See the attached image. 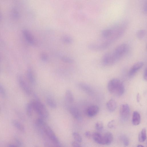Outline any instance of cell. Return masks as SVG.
Segmentation results:
<instances>
[{
	"label": "cell",
	"mask_w": 147,
	"mask_h": 147,
	"mask_svg": "<svg viewBox=\"0 0 147 147\" xmlns=\"http://www.w3.org/2000/svg\"><path fill=\"white\" fill-rule=\"evenodd\" d=\"M35 123L36 126L43 131L52 142L55 144H59V140L55 133L43 119L38 118L36 120Z\"/></svg>",
	"instance_id": "obj_1"
},
{
	"label": "cell",
	"mask_w": 147,
	"mask_h": 147,
	"mask_svg": "<svg viewBox=\"0 0 147 147\" xmlns=\"http://www.w3.org/2000/svg\"><path fill=\"white\" fill-rule=\"evenodd\" d=\"M107 88L110 93L116 96L122 95L125 91L124 86L123 83L117 78L113 79L109 82Z\"/></svg>",
	"instance_id": "obj_2"
},
{
	"label": "cell",
	"mask_w": 147,
	"mask_h": 147,
	"mask_svg": "<svg viewBox=\"0 0 147 147\" xmlns=\"http://www.w3.org/2000/svg\"><path fill=\"white\" fill-rule=\"evenodd\" d=\"M35 99L30 101L33 110L40 117V118L47 119L49 117V112L45 105L34 94Z\"/></svg>",
	"instance_id": "obj_3"
},
{
	"label": "cell",
	"mask_w": 147,
	"mask_h": 147,
	"mask_svg": "<svg viewBox=\"0 0 147 147\" xmlns=\"http://www.w3.org/2000/svg\"><path fill=\"white\" fill-rule=\"evenodd\" d=\"M128 45L125 43L119 45L113 51L110 52L111 57L115 63L126 55L129 50Z\"/></svg>",
	"instance_id": "obj_4"
},
{
	"label": "cell",
	"mask_w": 147,
	"mask_h": 147,
	"mask_svg": "<svg viewBox=\"0 0 147 147\" xmlns=\"http://www.w3.org/2000/svg\"><path fill=\"white\" fill-rule=\"evenodd\" d=\"M17 80L22 90L27 95H30L32 93L31 90L22 76L18 75Z\"/></svg>",
	"instance_id": "obj_5"
},
{
	"label": "cell",
	"mask_w": 147,
	"mask_h": 147,
	"mask_svg": "<svg viewBox=\"0 0 147 147\" xmlns=\"http://www.w3.org/2000/svg\"><path fill=\"white\" fill-rule=\"evenodd\" d=\"M130 108L127 104L122 105L120 107L119 114L121 119L123 121H127L129 117Z\"/></svg>",
	"instance_id": "obj_6"
},
{
	"label": "cell",
	"mask_w": 147,
	"mask_h": 147,
	"mask_svg": "<svg viewBox=\"0 0 147 147\" xmlns=\"http://www.w3.org/2000/svg\"><path fill=\"white\" fill-rule=\"evenodd\" d=\"M99 108L98 106L93 105L88 107L86 110V114L90 117H92L96 115L99 112Z\"/></svg>",
	"instance_id": "obj_7"
},
{
	"label": "cell",
	"mask_w": 147,
	"mask_h": 147,
	"mask_svg": "<svg viewBox=\"0 0 147 147\" xmlns=\"http://www.w3.org/2000/svg\"><path fill=\"white\" fill-rule=\"evenodd\" d=\"M144 63L142 62H138L134 64L130 69L128 73L129 76H133L143 67Z\"/></svg>",
	"instance_id": "obj_8"
},
{
	"label": "cell",
	"mask_w": 147,
	"mask_h": 147,
	"mask_svg": "<svg viewBox=\"0 0 147 147\" xmlns=\"http://www.w3.org/2000/svg\"><path fill=\"white\" fill-rule=\"evenodd\" d=\"M70 113L75 119L78 120H80L82 119V116L78 109L76 107L71 106L69 108Z\"/></svg>",
	"instance_id": "obj_9"
},
{
	"label": "cell",
	"mask_w": 147,
	"mask_h": 147,
	"mask_svg": "<svg viewBox=\"0 0 147 147\" xmlns=\"http://www.w3.org/2000/svg\"><path fill=\"white\" fill-rule=\"evenodd\" d=\"M26 76L29 82L32 85L35 84L36 81L33 71L30 67H28L26 71Z\"/></svg>",
	"instance_id": "obj_10"
},
{
	"label": "cell",
	"mask_w": 147,
	"mask_h": 147,
	"mask_svg": "<svg viewBox=\"0 0 147 147\" xmlns=\"http://www.w3.org/2000/svg\"><path fill=\"white\" fill-rule=\"evenodd\" d=\"M23 32L24 35L27 41L32 45H36V41L31 33L29 31L26 30H24Z\"/></svg>",
	"instance_id": "obj_11"
},
{
	"label": "cell",
	"mask_w": 147,
	"mask_h": 147,
	"mask_svg": "<svg viewBox=\"0 0 147 147\" xmlns=\"http://www.w3.org/2000/svg\"><path fill=\"white\" fill-rule=\"evenodd\" d=\"M78 86L81 90L88 94L90 95L93 93V91L92 88L86 83L80 82L78 84Z\"/></svg>",
	"instance_id": "obj_12"
},
{
	"label": "cell",
	"mask_w": 147,
	"mask_h": 147,
	"mask_svg": "<svg viewBox=\"0 0 147 147\" xmlns=\"http://www.w3.org/2000/svg\"><path fill=\"white\" fill-rule=\"evenodd\" d=\"M92 137L94 141L97 143L100 144H105L104 137L100 134L94 132L92 134Z\"/></svg>",
	"instance_id": "obj_13"
},
{
	"label": "cell",
	"mask_w": 147,
	"mask_h": 147,
	"mask_svg": "<svg viewBox=\"0 0 147 147\" xmlns=\"http://www.w3.org/2000/svg\"><path fill=\"white\" fill-rule=\"evenodd\" d=\"M65 98L66 101L69 103L74 102V96L71 91L69 89L67 90L65 92Z\"/></svg>",
	"instance_id": "obj_14"
},
{
	"label": "cell",
	"mask_w": 147,
	"mask_h": 147,
	"mask_svg": "<svg viewBox=\"0 0 147 147\" xmlns=\"http://www.w3.org/2000/svg\"><path fill=\"white\" fill-rule=\"evenodd\" d=\"M132 123L134 125H138L140 122L141 117L140 113L137 111H134L132 115Z\"/></svg>",
	"instance_id": "obj_15"
},
{
	"label": "cell",
	"mask_w": 147,
	"mask_h": 147,
	"mask_svg": "<svg viewBox=\"0 0 147 147\" xmlns=\"http://www.w3.org/2000/svg\"><path fill=\"white\" fill-rule=\"evenodd\" d=\"M106 106L108 110L110 112H113L116 109L117 104L115 100L113 99L110 100L107 103Z\"/></svg>",
	"instance_id": "obj_16"
},
{
	"label": "cell",
	"mask_w": 147,
	"mask_h": 147,
	"mask_svg": "<svg viewBox=\"0 0 147 147\" xmlns=\"http://www.w3.org/2000/svg\"><path fill=\"white\" fill-rule=\"evenodd\" d=\"M105 144L109 145L112 142L113 140V136L110 132L106 133L103 136Z\"/></svg>",
	"instance_id": "obj_17"
},
{
	"label": "cell",
	"mask_w": 147,
	"mask_h": 147,
	"mask_svg": "<svg viewBox=\"0 0 147 147\" xmlns=\"http://www.w3.org/2000/svg\"><path fill=\"white\" fill-rule=\"evenodd\" d=\"M13 125L18 130L21 132H24L25 131V128L23 125L18 121L14 119L12 121Z\"/></svg>",
	"instance_id": "obj_18"
},
{
	"label": "cell",
	"mask_w": 147,
	"mask_h": 147,
	"mask_svg": "<svg viewBox=\"0 0 147 147\" xmlns=\"http://www.w3.org/2000/svg\"><path fill=\"white\" fill-rule=\"evenodd\" d=\"M46 100L47 103L51 108L55 109L57 107V103L53 98L49 96L47 97L46 98Z\"/></svg>",
	"instance_id": "obj_19"
},
{
	"label": "cell",
	"mask_w": 147,
	"mask_h": 147,
	"mask_svg": "<svg viewBox=\"0 0 147 147\" xmlns=\"http://www.w3.org/2000/svg\"><path fill=\"white\" fill-rule=\"evenodd\" d=\"M146 130L145 128L143 129L138 136V140L140 142H142L146 139Z\"/></svg>",
	"instance_id": "obj_20"
},
{
	"label": "cell",
	"mask_w": 147,
	"mask_h": 147,
	"mask_svg": "<svg viewBox=\"0 0 147 147\" xmlns=\"http://www.w3.org/2000/svg\"><path fill=\"white\" fill-rule=\"evenodd\" d=\"M33 110L32 106L30 102L26 104V113L28 116L31 117L32 115Z\"/></svg>",
	"instance_id": "obj_21"
},
{
	"label": "cell",
	"mask_w": 147,
	"mask_h": 147,
	"mask_svg": "<svg viewBox=\"0 0 147 147\" xmlns=\"http://www.w3.org/2000/svg\"><path fill=\"white\" fill-rule=\"evenodd\" d=\"M62 39L64 42L67 44L71 43L73 41L72 38L68 35L64 36Z\"/></svg>",
	"instance_id": "obj_22"
},
{
	"label": "cell",
	"mask_w": 147,
	"mask_h": 147,
	"mask_svg": "<svg viewBox=\"0 0 147 147\" xmlns=\"http://www.w3.org/2000/svg\"><path fill=\"white\" fill-rule=\"evenodd\" d=\"M73 136L74 139L77 142H81L82 141V138L80 134L77 132H73Z\"/></svg>",
	"instance_id": "obj_23"
},
{
	"label": "cell",
	"mask_w": 147,
	"mask_h": 147,
	"mask_svg": "<svg viewBox=\"0 0 147 147\" xmlns=\"http://www.w3.org/2000/svg\"><path fill=\"white\" fill-rule=\"evenodd\" d=\"M61 59L62 61L65 63L71 64L74 62L72 59L67 56H63L61 57Z\"/></svg>",
	"instance_id": "obj_24"
},
{
	"label": "cell",
	"mask_w": 147,
	"mask_h": 147,
	"mask_svg": "<svg viewBox=\"0 0 147 147\" xmlns=\"http://www.w3.org/2000/svg\"><path fill=\"white\" fill-rule=\"evenodd\" d=\"M146 33V31L144 30H139L136 33L137 36L139 39H142Z\"/></svg>",
	"instance_id": "obj_25"
},
{
	"label": "cell",
	"mask_w": 147,
	"mask_h": 147,
	"mask_svg": "<svg viewBox=\"0 0 147 147\" xmlns=\"http://www.w3.org/2000/svg\"><path fill=\"white\" fill-rule=\"evenodd\" d=\"M121 138L124 146L126 147L129 144V140L127 136L125 135H123Z\"/></svg>",
	"instance_id": "obj_26"
},
{
	"label": "cell",
	"mask_w": 147,
	"mask_h": 147,
	"mask_svg": "<svg viewBox=\"0 0 147 147\" xmlns=\"http://www.w3.org/2000/svg\"><path fill=\"white\" fill-rule=\"evenodd\" d=\"M96 129L99 131H101L103 129V126L102 123L100 121H98L95 124Z\"/></svg>",
	"instance_id": "obj_27"
},
{
	"label": "cell",
	"mask_w": 147,
	"mask_h": 147,
	"mask_svg": "<svg viewBox=\"0 0 147 147\" xmlns=\"http://www.w3.org/2000/svg\"><path fill=\"white\" fill-rule=\"evenodd\" d=\"M0 95L3 97H5L6 96V91L1 84L0 83Z\"/></svg>",
	"instance_id": "obj_28"
},
{
	"label": "cell",
	"mask_w": 147,
	"mask_h": 147,
	"mask_svg": "<svg viewBox=\"0 0 147 147\" xmlns=\"http://www.w3.org/2000/svg\"><path fill=\"white\" fill-rule=\"evenodd\" d=\"M40 57L41 60L43 61L46 62L48 60V57L47 55L45 53H42Z\"/></svg>",
	"instance_id": "obj_29"
},
{
	"label": "cell",
	"mask_w": 147,
	"mask_h": 147,
	"mask_svg": "<svg viewBox=\"0 0 147 147\" xmlns=\"http://www.w3.org/2000/svg\"><path fill=\"white\" fill-rule=\"evenodd\" d=\"M115 121L114 120H112L109 121L108 124V126L110 128H113L115 127Z\"/></svg>",
	"instance_id": "obj_30"
},
{
	"label": "cell",
	"mask_w": 147,
	"mask_h": 147,
	"mask_svg": "<svg viewBox=\"0 0 147 147\" xmlns=\"http://www.w3.org/2000/svg\"><path fill=\"white\" fill-rule=\"evenodd\" d=\"M71 144L73 147H81V146L76 142H72Z\"/></svg>",
	"instance_id": "obj_31"
},
{
	"label": "cell",
	"mask_w": 147,
	"mask_h": 147,
	"mask_svg": "<svg viewBox=\"0 0 147 147\" xmlns=\"http://www.w3.org/2000/svg\"><path fill=\"white\" fill-rule=\"evenodd\" d=\"M44 146L45 147H58L48 142H45Z\"/></svg>",
	"instance_id": "obj_32"
},
{
	"label": "cell",
	"mask_w": 147,
	"mask_h": 147,
	"mask_svg": "<svg viewBox=\"0 0 147 147\" xmlns=\"http://www.w3.org/2000/svg\"><path fill=\"white\" fill-rule=\"evenodd\" d=\"M147 2L145 3L143 7V11L144 13H146L147 12Z\"/></svg>",
	"instance_id": "obj_33"
},
{
	"label": "cell",
	"mask_w": 147,
	"mask_h": 147,
	"mask_svg": "<svg viewBox=\"0 0 147 147\" xmlns=\"http://www.w3.org/2000/svg\"><path fill=\"white\" fill-rule=\"evenodd\" d=\"M85 136L87 138H90L91 136V134L89 131H87L85 133Z\"/></svg>",
	"instance_id": "obj_34"
},
{
	"label": "cell",
	"mask_w": 147,
	"mask_h": 147,
	"mask_svg": "<svg viewBox=\"0 0 147 147\" xmlns=\"http://www.w3.org/2000/svg\"><path fill=\"white\" fill-rule=\"evenodd\" d=\"M144 79L146 80H147V69L146 68L144 72Z\"/></svg>",
	"instance_id": "obj_35"
},
{
	"label": "cell",
	"mask_w": 147,
	"mask_h": 147,
	"mask_svg": "<svg viewBox=\"0 0 147 147\" xmlns=\"http://www.w3.org/2000/svg\"><path fill=\"white\" fill-rule=\"evenodd\" d=\"M136 100L138 102H139L140 101V95L139 93L136 96Z\"/></svg>",
	"instance_id": "obj_36"
},
{
	"label": "cell",
	"mask_w": 147,
	"mask_h": 147,
	"mask_svg": "<svg viewBox=\"0 0 147 147\" xmlns=\"http://www.w3.org/2000/svg\"><path fill=\"white\" fill-rule=\"evenodd\" d=\"M8 147H18L16 146L13 144H9L8 146Z\"/></svg>",
	"instance_id": "obj_37"
},
{
	"label": "cell",
	"mask_w": 147,
	"mask_h": 147,
	"mask_svg": "<svg viewBox=\"0 0 147 147\" xmlns=\"http://www.w3.org/2000/svg\"><path fill=\"white\" fill-rule=\"evenodd\" d=\"M137 147H144L143 146L141 145H139Z\"/></svg>",
	"instance_id": "obj_38"
},
{
	"label": "cell",
	"mask_w": 147,
	"mask_h": 147,
	"mask_svg": "<svg viewBox=\"0 0 147 147\" xmlns=\"http://www.w3.org/2000/svg\"><path fill=\"white\" fill-rule=\"evenodd\" d=\"M1 72V68H0V73Z\"/></svg>",
	"instance_id": "obj_39"
},
{
	"label": "cell",
	"mask_w": 147,
	"mask_h": 147,
	"mask_svg": "<svg viewBox=\"0 0 147 147\" xmlns=\"http://www.w3.org/2000/svg\"></svg>",
	"instance_id": "obj_40"
},
{
	"label": "cell",
	"mask_w": 147,
	"mask_h": 147,
	"mask_svg": "<svg viewBox=\"0 0 147 147\" xmlns=\"http://www.w3.org/2000/svg\"></svg>",
	"instance_id": "obj_41"
}]
</instances>
